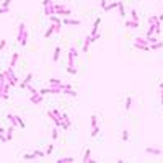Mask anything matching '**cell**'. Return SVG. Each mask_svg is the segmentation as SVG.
Here are the masks:
<instances>
[{"label":"cell","instance_id":"obj_41","mask_svg":"<svg viewBox=\"0 0 163 163\" xmlns=\"http://www.w3.org/2000/svg\"><path fill=\"white\" fill-rule=\"evenodd\" d=\"M100 36H101L100 33H96V34H91V42H95V41H98V39H100Z\"/></svg>","mask_w":163,"mask_h":163},{"label":"cell","instance_id":"obj_6","mask_svg":"<svg viewBox=\"0 0 163 163\" xmlns=\"http://www.w3.org/2000/svg\"><path fill=\"white\" fill-rule=\"evenodd\" d=\"M56 15H61V16H70V15H72V12H70V10H67L64 5L56 3Z\"/></svg>","mask_w":163,"mask_h":163},{"label":"cell","instance_id":"obj_5","mask_svg":"<svg viewBox=\"0 0 163 163\" xmlns=\"http://www.w3.org/2000/svg\"><path fill=\"white\" fill-rule=\"evenodd\" d=\"M41 157H46V153L42 150H34L33 153H24L23 160H34V158H41Z\"/></svg>","mask_w":163,"mask_h":163},{"label":"cell","instance_id":"obj_7","mask_svg":"<svg viewBox=\"0 0 163 163\" xmlns=\"http://www.w3.org/2000/svg\"><path fill=\"white\" fill-rule=\"evenodd\" d=\"M62 24H65V26H80L82 21L80 20H73V18H69V16H64Z\"/></svg>","mask_w":163,"mask_h":163},{"label":"cell","instance_id":"obj_40","mask_svg":"<svg viewBox=\"0 0 163 163\" xmlns=\"http://www.w3.org/2000/svg\"><path fill=\"white\" fill-rule=\"evenodd\" d=\"M157 21H160V20H158V16H155V15L148 18V23H157Z\"/></svg>","mask_w":163,"mask_h":163},{"label":"cell","instance_id":"obj_35","mask_svg":"<svg viewBox=\"0 0 163 163\" xmlns=\"http://www.w3.org/2000/svg\"><path fill=\"white\" fill-rule=\"evenodd\" d=\"M16 121H18V127H21V129L26 127V126H24V122H23V119H21L20 116H16Z\"/></svg>","mask_w":163,"mask_h":163},{"label":"cell","instance_id":"obj_42","mask_svg":"<svg viewBox=\"0 0 163 163\" xmlns=\"http://www.w3.org/2000/svg\"><path fill=\"white\" fill-rule=\"evenodd\" d=\"M5 46H7V41H5V39H2V41H0V51H3V49H5Z\"/></svg>","mask_w":163,"mask_h":163},{"label":"cell","instance_id":"obj_45","mask_svg":"<svg viewBox=\"0 0 163 163\" xmlns=\"http://www.w3.org/2000/svg\"><path fill=\"white\" fill-rule=\"evenodd\" d=\"M52 3V0H42V7H46V5Z\"/></svg>","mask_w":163,"mask_h":163},{"label":"cell","instance_id":"obj_16","mask_svg":"<svg viewBox=\"0 0 163 163\" xmlns=\"http://www.w3.org/2000/svg\"><path fill=\"white\" fill-rule=\"evenodd\" d=\"M31 80H33V73H28V75L24 77V80L20 83V88H24V86L28 85V83H31Z\"/></svg>","mask_w":163,"mask_h":163},{"label":"cell","instance_id":"obj_9","mask_svg":"<svg viewBox=\"0 0 163 163\" xmlns=\"http://www.w3.org/2000/svg\"><path fill=\"white\" fill-rule=\"evenodd\" d=\"M62 93H67V95H70V96H75V90H72V85H69V83H67V85H64V83H62Z\"/></svg>","mask_w":163,"mask_h":163},{"label":"cell","instance_id":"obj_10","mask_svg":"<svg viewBox=\"0 0 163 163\" xmlns=\"http://www.w3.org/2000/svg\"><path fill=\"white\" fill-rule=\"evenodd\" d=\"M44 13H46L47 16L56 15V3H49V5H46V7H44Z\"/></svg>","mask_w":163,"mask_h":163},{"label":"cell","instance_id":"obj_8","mask_svg":"<svg viewBox=\"0 0 163 163\" xmlns=\"http://www.w3.org/2000/svg\"><path fill=\"white\" fill-rule=\"evenodd\" d=\"M29 101L33 103V104H41V103L44 101V95H41V93H34L29 96Z\"/></svg>","mask_w":163,"mask_h":163},{"label":"cell","instance_id":"obj_17","mask_svg":"<svg viewBox=\"0 0 163 163\" xmlns=\"http://www.w3.org/2000/svg\"><path fill=\"white\" fill-rule=\"evenodd\" d=\"M124 26H126V28H139V21H135V20H127L126 23H124Z\"/></svg>","mask_w":163,"mask_h":163},{"label":"cell","instance_id":"obj_34","mask_svg":"<svg viewBox=\"0 0 163 163\" xmlns=\"http://www.w3.org/2000/svg\"><path fill=\"white\" fill-rule=\"evenodd\" d=\"M5 80H7V75H5V72L0 73V88H2V85L5 83Z\"/></svg>","mask_w":163,"mask_h":163},{"label":"cell","instance_id":"obj_18","mask_svg":"<svg viewBox=\"0 0 163 163\" xmlns=\"http://www.w3.org/2000/svg\"><path fill=\"white\" fill-rule=\"evenodd\" d=\"M52 34H54V23H51L49 24V28L46 29V33H44V38L47 39V38H51Z\"/></svg>","mask_w":163,"mask_h":163},{"label":"cell","instance_id":"obj_32","mask_svg":"<svg viewBox=\"0 0 163 163\" xmlns=\"http://www.w3.org/2000/svg\"><path fill=\"white\" fill-rule=\"evenodd\" d=\"M62 29V21L61 23H54V33H61Z\"/></svg>","mask_w":163,"mask_h":163},{"label":"cell","instance_id":"obj_26","mask_svg":"<svg viewBox=\"0 0 163 163\" xmlns=\"http://www.w3.org/2000/svg\"><path fill=\"white\" fill-rule=\"evenodd\" d=\"M61 57V47H56L54 49V56H52V62H57Z\"/></svg>","mask_w":163,"mask_h":163},{"label":"cell","instance_id":"obj_29","mask_svg":"<svg viewBox=\"0 0 163 163\" xmlns=\"http://www.w3.org/2000/svg\"><path fill=\"white\" fill-rule=\"evenodd\" d=\"M72 162H75L73 157H64V158H59V163H72Z\"/></svg>","mask_w":163,"mask_h":163},{"label":"cell","instance_id":"obj_33","mask_svg":"<svg viewBox=\"0 0 163 163\" xmlns=\"http://www.w3.org/2000/svg\"><path fill=\"white\" fill-rule=\"evenodd\" d=\"M61 18H59V16L57 15H51V23H61Z\"/></svg>","mask_w":163,"mask_h":163},{"label":"cell","instance_id":"obj_43","mask_svg":"<svg viewBox=\"0 0 163 163\" xmlns=\"http://www.w3.org/2000/svg\"><path fill=\"white\" fill-rule=\"evenodd\" d=\"M57 137H59V132H57V129H56V127H54V129H52V139H54V140H56Z\"/></svg>","mask_w":163,"mask_h":163},{"label":"cell","instance_id":"obj_3","mask_svg":"<svg viewBox=\"0 0 163 163\" xmlns=\"http://www.w3.org/2000/svg\"><path fill=\"white\" fill-rule=\"evenodd\" d=\"M39 93L41 95H57V93H62V88L51 85L49 88H39Z\"/></svg>","mask_w":163,"mask_h":163},{"label":"cell","instance_id":"obj_37","mask_svg":"<svg viewBox=\"0 0 163 163\" xmlns=\"http://www.w3.org/2000/svg\"><path fill=\"white\" fill-rule=\"evenodd\" d=\"M130 16H132V20L139 21V15H137V12H135V10H130Z\"/></svg>","mask_w":163,"mask_h":163},{"label":"cell","instance_id":"obj_39","mask_svg":"<svg viewBox=\"0 0 163 163\" xmlns=\"http://www.w3.org/2000/svg\"><path fill=\"white\" fill-rule=\"evenodd\" d=\"M67 72H69L70 75H75V73H77V69H75V67H67Z\"/></svg>","mask_w":163,"mask_h":163},{"label":"cell","instance_id":"obj_1","mask_svg":"<svg viewBox=\"0 0 163 163\" xmlns=\"http://www.w3.org/2000/svg\"><path fill=\"white\" fill-rule=\"evenodd\" d=\"M3 72H5V75H7V80H8L10 85H12V86L18 85V77H16L15 72H13V67H8V69H5Z\"/></svg>","mask_w":163,"mask_h":163},{"label":"cell","instance_id":"obj_4","mask_svg":"<svg viewBox=\"0 0 163 163\" xmlns=\"http://www.w3.org/2000/svg\"><path fill=\"white\" fill-rule=\"evenodd\" d=\"M100 134V124H98V116L91 114V137H96Z\"/></svg>","mask_w":163,"mask_h":163},{"label":"cell","instance_id":"obj_49","mask_svg":"<svg viewBox=\"0 0 163 163\" xmlns=\"http://www.w3.org/2000/svg\"><path fill=\"white\" fill-rule=\"evenodd\" d=\"M0 132H5V129H3V127H0Z\"/></svg>","mask_w":163,"mask_h":163},{"label":"cell","instance_id":"obj_15","mask_svg":"<svg viewBox=\"0 0 163 163\" xmlns=\"http://www.w3.org/2000/svg\"><path fill=\"white\" fill-rule=\"evenodd\" d=\"M145 152L150 155H162V148H157V147H147Z\"/></svg>","mask_w":163,"mask_h":163},{"label":"cell","instance_id":"obj_24","mask_svg":"<svg viewBox=\"0 0 163 163\" xmlns=\"http://www.w3.org/2000/svg\"><path fill=\"white\" fill-rule=\"evenodd\" d=\"M18 59H20V54H18V52H15V54L12 56V61H10V67H15V65H16V62H18Z\"/></svg>","mask_w":163,"mask_h":163},{"label":"cell","instance_id":"obj_27","mask_svg":"<svg viewBox=\"0 0 163 163\" xmlns=\"http://www.w3.org/2000/svg\"><path fill=\"white\" fill-rule=\"evenodd\" d=\"M49 85H54V86H62V82L59 78H49Z\"/></svg>","mask_w":163,"mask_h":163},{"label":"cell","instance_id":"obj_36","mask_svg":"<svg viewBox=\"0 0 163 163\" xmlns=\"http://www.w3.org/2000/svg\"><path fill=\"white\" fill-rule=\"evenodd\" d=\"M127 140H129V132L122 130V142H127Z\"/></svg>","mask_w":163,"mask_h":163},{"label":"cell","instance_id":"obj_20","mask_svg":"<svg viewBox=\"0 0 163 163\" xmlns=\"http://www.w3.org/2000/svg\"><path fill=\"white\" fill-rule=\"evenodd\" d=\"M100 23H101V18H96V20H95V23H93V28H91V34H96V33H98Z\"/></svg>","mask_w":163,"mask_h":163},{"label":"cell","instance_id":"obj_21","mask_svg":"<svg viewBox=\"0 0 163 163\" xmlns=\"http://www.w3.org/2000/svg\"><path fill=\"white\" fill-rule=\"evenodd\" d=\"M91 162V150L86 148L85 150V155H83V163H90Z\"/></svg>","mask_w":163,"mask_h":163},{"label":"cell","instance_id":"obj_44","mask_svg":"<svg viewBox=\"0 0 163 163\" xmlns=\"http://www.w3.org/2000/svg\"><path fill=\"white\" fill-rule=\"evenodd\" d=\"M0 98H2V100H5V101H7V100H8V98H10V96H8L7 93H2V91H0Z\"/></svg>","mask_w":163,"mask_h":163},{"label":"cell","instance_id":"obj_46","mask_svg":"<svg viewBox=\"0 0 163 163\" xmlns=\"http://www.w3.org/2000/svg\"><path fill=\"white\" fill-rule=\"evenodd\" d=\"M108 3V2H106V0H101V2H100V5H101V8H104V5Z\"/></svg>","mask_w":163,"mask_h":163},{"label":"cell","instance_id":"obj_30","mask_svg":"<svg viewBox=\"0 0 163 163\" xmlns=\"http://www.w3.org/2000/svg\"><path fill=\"white\" fill-rule=\"evenodd\" d=\"M24 88L28 90V91H29V93H31V95H34V93H39V90H36V88H34V86H31V85H29V83H28V85H26V86H24Z\"/></svg>","mask_w":163,"mask_h":163},{"label":"cell","instance_id":"obj_13","mask_svg":"<svg viewBox=\"0 0 163 163\" xmlns=\"http://www.w3.org/2000/svg\"><path fill=\"white\" fill-rule=\"evenodd\" d=\"M90 44H91V34L85 38V41H83V47H82V51H83V52H88V51H90Z\"/></svg>","mask_w":163,"mask_h":163},{"label":"cell","instance_id":"obj_28","mask_svg":"<svg viewBox=\"0 0 163 163\" xmlns=\"http://www.w3.org/2000/svg\"><path fill=\"white\" fill-rule=\"evenodd\" d=\"M118 8H119V15L126 16V8H124V3H122V2H118Z\"/></svg>","mask_w":163,"mask_h":163},{"label":"cell","instance_id":"obj_14","mask_svg":"<svg viewBox=\"0 0 163 163\" xmlns=\"http://www.w3.org/2000/svg\"><path fill=\"white\" fill-rule=\"evenodd\" d=\"M134 47L139 49V51H143V52L150 51V44H140V42H135V41H134Z\"/></svg>","mask_w":163,"mask_h":163},{"label":"cell","instance_id":"obj_19","mask_svg":"<svg viewBox=\"0 0 163 163\" xmlns=\"http://www.w3.org/2000/svg\"><path fill=\"white\" fill-rule=\"evenodd\" d=\"M7 119L12 122V126L18 127V121H16V114H7Z\"/></svg>","mask_w":163,"mask_h":163},{"label":"cell","instance_id":"obj_2","mask_svg":"<svg viewBox=\"0 0 163 163\" xmlns=\"http://www.w3.org/2000/svg\"><path fill=\"white\" fill-rule=\"evenodd\" d=\"M78 57V49L77 47H70L69 49V59H67V67H73V65H75V59H77Z\"/></svg>","mask_w":163,"mask_h":163},{"label":"cell","instance_id":"obj_50","mask_svg":"<svg viewBox=\"0 0 163 163\" xmlns=\"http://www.w3.org/2000/svg\"><path fill=\"white\" fill-rule=\"evenodd\" d=\"M160 88H163V82H162V83H160Z\"/></svg>","mask_w":163,"mask_h":163},{"label":"cell","instance_id":"obj_25","mask_svg":"<svg viewBox=\"0 0 163 163\" xmlns=\"http://www.w3.org/2000/svg\"><path fill=\"white\" fill-rule=\"evenodd\" d=\"M162 47H163V42H160V41L150 44V51H157V49H162Z\"/></svg>","mask_w":163,"mask_h":163},{"label":"cell","instance_id":"obj_12","mask_svg":"<svg viewBox=\"0 0 163 163\" xmlns=\"http://www.w3.org/2000/svg\"><path fill=\"white\" fill-rule=\"evenodd\" d=\"M24 31H26V26H24V23H20V24H18V36H16V41H18V42L21 41Z\"/></svg>","mask_w":163,"mask_h":163},{"label":"cell","instance_id":"obj_38","mask_svg":"<svg viewBox=\"0 0 163 163\" xmlns=\"http://www.w3.org/2000/svg\"><path fill=\"white\" fill-rule=\"evenodd\" d=\"M52 150H54V145L51 143V145H47V148H46L44 153H46V155H51V153H52Z\"/></svg>","mask_w":163,"mask_h":163},{"label":"cell","instance_id":"obj_23","mask_svg":"<svg viewBox=\"0 0 163 163\" xmlns=\"http://www.w3.org/2000/svg\"><path fill=\"white\" fill-rule=\"evenodd\" d=\"M13 129H15V126H10V127H7V142H10L12 140V135H13Z\"/></svg>","mask_w":163,"mask_h":163},{"label":"cell","instance_id":"obj_11","mask_svg":"<svg viewBox=\"0 0 163 163\" xmlns=\"http://www.w3.org/2000/svg\"><path fill=\"white\" fill-rule=\"evenodd\" d=\"M10 3H12V0H3V3H2V7H0V15L10 12Z\"/></svg>","mask_w":163,"mask_h":163},{"label":"cell","instance_id":"obj_47","mask_svg":"<svg viewBox=\"0 0 163 163\" xmlns=\"http://www.w3.org/2000/svg\"><path fill=\"white\" fill-rule=\"evenodd\" d=\"M162 90V93H160V98H162V104H163V88H160Z\"/></svg>","mask_w":163,"mask_h":163},{"label":"cell","instance_id":"obj_48","mask_svg":"<svg viewBox=\"0 0 163 163\" xmlns=\"http://www.w3.org/2000/svg\"><path fill=\"white\" fill-rule=\"evenodd\" d=\"M158 20H160V21H163V13H162V15L158 16Z\"/></svg>","mask_w":163,"mask_h":163},{"label":"cell","instance_id":"obj_31","mask_svg":"<svg viewBox=\"0 0 163 163\" xmlns=\"http://www.w3.org/2000/svg\"><path fill=\"white\" fill-rule=\"evenodd\" d=\"M130 106H132V98L127 96V98H126V111L130 109Z\"/></svg>","mask_w":163,"mask_h":163},{"label":"cell","instance_id":"obj_22","mask_svg":"<svg viewBox=\"0 0 163 163\" xmlns=\"http://www.w3.org/2000/svg\"><path fill=\"white\" fill-rule=\"evenodd\" d=\"M116 7H118V2H113V3H106L103 10H104V12H111V10H114Z\"/></svg>","mask_w":163,"mask_h":163}]
</instances>
